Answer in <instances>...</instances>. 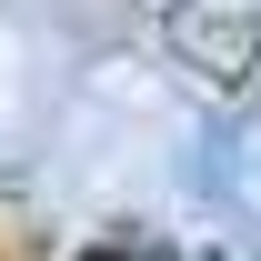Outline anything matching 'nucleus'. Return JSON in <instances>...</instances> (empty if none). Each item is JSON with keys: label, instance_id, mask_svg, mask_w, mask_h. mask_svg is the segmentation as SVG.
Returning a JSON list of instances; mask_svg holds the SVG:
<instances>
[{"label": "nucleus", "instance_id": "f257e3e1", "mask_svg": "<svg viewBox=\"0 0 261 261\" xmlns=\"http://www.w3.org/2000/svg\"><path fill=\"white\" fill-rule=\"evenodd\" d=\"M171 40H181V50H201V61H211V81H241V70H251V31H211V20H191V10H181V20H171Z\"/></svg>", "mask_w": 261, "mask_h": 261}]
</instances>
